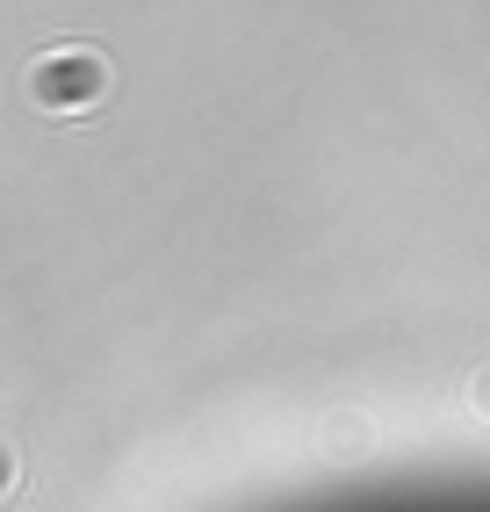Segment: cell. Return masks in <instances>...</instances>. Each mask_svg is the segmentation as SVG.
<instances>
[{
    "label": "cell",
    "mask_w": 490,
    "mask_h": 512,
    "mask_svg": "<svg viewBox=\"0 0 490 512\" xmlns=\"http://www.w3.org/2000/svg\"><path fill=\"white\" fill-rule=\"evenodd\" d=\"M8 484H15V455H8V448H0V491H8Z\"/></svg>",
    "instance_id": "obj_2"
},
{
    "label": "cell",
    "mask_w": 490,
    "mask_h": 512,
    "mask_svg": "<svg viewBox=\"0 0 490 512\" xmlns=\"http://www.w3.org/2000/svg\"><path fill=\"white\" fill-rule=\"evenodd\" d=\"M101 94H109V58H101V51H51V58L29 65V101L51 109V116L94 109Z\"/></svg>",
    "instance_id": "obj_1"
},
{
    "label": "cell",
    "mask_w": 490,
    "mask_h": 512,
    "mask_svg": "<svg viewBox=\"0 0 490 512\" xmlns=\"http://www.w3.org/2000/svg\"><path fill=\"white\" fill-rule=\"evenodd\" d=\"M476 404H483V412H490V368L476 375Z\"/></svg>",
    "instance_id": "obj_3"
}]
</instances>
